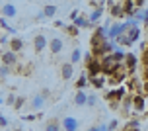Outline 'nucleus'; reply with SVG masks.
<instances>
[{"mask_svg":"<svg viewBox=\"0 0 148 131\" xmlns=\"http://www.w3.org/2000/svg\"><path fill=\"white\" fill-rule=\"evenodd\" d=\"M107 41H109V39H107V28H105V26H97V28L94 29L92 39H90V45H92L90 53L96 59H101L103 57V47H105Z\"/></svg>","mask_w":148,"mask_h":131,"instance_id":"obj_1","label":"nucleus"},{"mask_svg":"<svg viewBox=\"0 0 148 131\" xmlns=\"http://www.w3.org/2000/svg\"><path fill=\"white\" fill-rule=\"evenodd\" d=\"M84 63H86V74H88V78L101 74V63H99V59H96L92 53H86Z\"/></svg>","mask_w":148,"mask_h":131,"instance_id":"obj_2","label":"nucleus"},{"mask_svg":"<svg viewBox=\"0 0 148 131\" xmlns=\"http://www.w3.org/2000/svg\"><path fill=\"white\" fill-rule=\"evenodd\" d=\"M99 63H101V74H107V76H111V74L115 73V69H117L121 63H117L115 61V57L113 55H103V57L99 59Z\"/></svg>","mask_w":148,"mask_h":131,"instance_id":"obj_3","label":"nucleus"},{"mask_svg":"<svg viewBox=\"0 0 148 131\" xmlns=\"http://www.w3.org/2000/svg\"><path fill=\"white\" fill-rule=\"evenodd\" d=\"M127 94H129L127 86H117V88H111L109 92H105L103 96H105V100H107V102H117L119 104Z\"/></svg>","mask_w":148,"mask_h":131,"instance_id":"obj_4","label":"nucleus"},{"mask_svg":"<svg viewBox=\"0 0 148 131\" xmlns=\"http://www.w3.org/2000/svg\"><path fill=\"white\" fill-rule=\"evenodd\" d=\"M27 104H29L31 112H41V110L45 108V104H47V98H45L41 92H37V94H33L29 100H27Z\"/></svg>","mask_w":148,"mask_h":131,"instance_id":"obj_5","label":"nucleus"},{"mask_svg":"<svg viewBox=\"0 0 148 131\" xmlns=\"http://www.w3.org/2000/svg\"><path fill=\"white\" fill-rule=\"evenodd\" d=\"M0 14H2L4 20H14L18 16V6L12 4V2H2L0 4Z\"/></svg>","mask_w":148,"mask_h":131,"instance_id":"obj_6","label":"nucleus"},{"mask_svg":"<svg viewBox=\"0 0 148 131\" xmlns=\"http://www.w3.org/2000/svg\"><path fill=\"white\" fill-rule=\"evenodd\" d=\"M0 65L8 67V69H14V67L18 65V55H16V53H12L10 49L2 51V53H0Z\"/></svg>","mask_w":148,"mask_h":131,"instance_id":"obj_7","label":"nucleus"},{"mask_svg":"<svg viewBox=\"0 0 148 131\" xmlns=\"http://www.w3.org/2000/svg\"><path fill=\"white\" fill-rule=\"evenodd\" d=\"M123 33H125V24L123 22H115L107 28V39H109V41H115V39H117L119 35H123Z\"/></svg>","mask_w":148,"mask_h":131,"instance_id":"obj_8","label":"nucleus"},{"mask_svg":"<svg viewBox=\"0 0 148 131\" xmlns=\"http://www.w3.org/2000/svg\"><path fill=\"white\" fill-rule=\"evenodd\" d=\"M60 127H62V131H78L80 129V121L72 116H66V117H62Z\"/></svg>","mask_w":148,"mask_h":131,"instance_id":"obj_9","label":"nucleus"},{"mask_svg":"<svg viewBox=\"0 0 148 131\" xmlns=\"http://www.w3.org/2000/svg\"><path fill=\"white\" fill-rule=\"evenodd\" d=\"M123 65H125L127 73L129 74H134V71H136V65H138V57L134 55V53H127L125 55V61H123Z\"/></svg>","mask_w":148,"mask_h":131,"instance_id":"obj_10","label":"nucleus"},{"mask_svg":"<svg viewBox=\"0 0 148 131\" xmlns=\"http://www.w3.org/2000/svg\"><path fill=\"white\" fill-rule=\"evenodd\" d=\"M105 8L109 10L111 18H125V14H123V2H105Z\"/></svg>","mask_w":148,"mask_h":131,"instance_id":"obj_11","label":"nucleus"},{"mask_svg":"<svg viewBox=\"0 0 148 131\" xmlns=\"http://www.w3.org/2000/svg\"><path fill=\"white\" fill-rule=\"evenodd\" d=\"M47 47H49L47 35H45V33H37V35L33 37V49H35V53H41V51H45Z\"/></svg>","mask_w":148,"mask_h":131,"instance_id":"obj_12","label":"nucleus"},{"mask_svg":"<svg viewBox=\"0 0 148 131\" xmlns=\"http://www.w3.org/2000/svg\"><path fill=\"white\" fill-rule=\"evenodd\" d=\"M59 74L62 80H70L74 76V65H70V63H60L59 65Z\"/></svg>","mask_w":148,"mask_h":131,"instance_id":"obj_13","label":"nucleus"},{"mask_svg":"<svg viewBox=\"0 0 148 131\" xmlns=\"http://www.w3.org/2000/svg\"><path fill=\"white\" fill-rule=\"evenodd\" d=\"M133 110L136 114H144L146 112V100L142 94H133Z\"/></svg>","mask_w":148,"mask_h":131,"instance_id":"obj_14","label":"nucleus"},{"mask_svg":"<svg viewBox=\"0 0 148 131\" xmlns=\"http://www.w3.org/2000/svg\"><path fill=\"white\" fill-rule=\"evenodd\" d=\"M62 49H64V41L60 37H53L51 41H49V51H51V55H60Z\"/></svg>","mask_w":148,"mask_h":131,"instance_id":"obj_15","label":"nucleus"},{"mask_svg":"<svg viewBox=\"0 0 148 131\" xmlns=\"http://www.w3.org/2000/svg\"><path fill=\"white\" fill-rule=\"evenodd\" d=\"M134 12H136L134 0H125V2H123V14H125V18H127V20H133Z\"/></svg>","mask_w":148,"mask_h":131,"instance_id":"obj_16","label":"nucleus"},{"mask_svg":"<svg viewBox=\"0 0 148 131\" xmlns=\"http://www.w3.org/2000/svg\"><path fill=\"white\" fill-rule=\"evenodd\" d=\"M23 45H25V43H23V39H20V37H12V39H10V43H8V49L18 55V53L23 49Z\"/></svg>","mask_w":148,"mask_h":131,"instance_id":"obj_17","label":"nucleus"},{"mask_svg":"<svg viewBox=\"0 0 148 131\" xmlns=\"http://www.w3.org/2000/svg\"><path fill=\"white\" fill-rule=\"evenodd\" d=\"M105 12H103V8H94L92 12L88 14V22H90V26H94V24H97L99 20H101V16H103Z\"/></svg>","mask_w":148,"mask_h":131,"instance_id":"obj_18","label":"nucleus"},{"mask_svg":"<svg viewBox=\"0 0 148 131\" xmlns=\"http://www.w3.org/2000/svg\"><path fill=\"white\" fill-rule=\"evenodd\" d=\"M121 110H123V114L129 116L131 114V110H133V94H127L123 100H121Z\"/></svg>","mask_w":148,"mask_h":131,"instance_id":"obj_19","label":"nucleus"},{"mask_svg":"<svg viewBox=\"0 0 148 131\" xmlns=\"http://www.w3.org/2000/svg\"><path fill=\"white\" fill-rule=\"evenodd\" d=\"M57 12H59V6H57V4H45V6H43V12H41V16H39V18H53Z\"/></svg>","mask_w":148,"mask_h":131,"instance_id":"obj_20","label":"nucleus"},{"mask_svg":"<svg viewBox=\"0 0 148 131\" xmlns=\"http://www.w3.org/2000/svg\"><path fill=\"white\" fill-rule=\"evenodd\" d=\"M105 76L103 74H99V76H92V78H88V84H92V86L96 88V90H101V88L105 86Z\"/></svg>","mask_w":148,"mask_h":131,"instance_id":"obj_21","label":"nucleus"},{"mask_svg":"<svg viewBox=\"0 0 148 131\" xmlns=\"http://www.w3.org/2000/svg\"><path fill=\"white\" fill-rule=\"evenodd\" d=\"M72 26H76L78 29H88V28H92V26H90V22H88V18H86L84 14L78 16V18L72 22Z\"/></svg>","mask_w":148,"mask_h":131,"instance_id":"obj_22","label":"nucleus"},{"mask_svg":"<svg viewBox=\"0 0 148 131\" xmlns=\"http://www.w3.org/2000/svg\"><path fill=\"white\" fill-rule=\"evenodd\" d=\"M86 100H88V92L76 90V94H74V104H76V106H86Z\"/></svg>","mask_w":148,"mask_h":131,"instance_id":"obj_23","label":"nucleus"},{"mask_svg":"<svg viewBox=\"0 0 148 131\" xmlns=\"http://www.w3.org/2000/svg\"><path fill=\"white\" fill-rule=\"evenodd\" d=\"M45 131H62L60 121L59 119H49V121L45 123Z\"/></svg>","mask_w":148,"mask_h":131,"instance_id":"obj_24","label":"nucleus"},{"mask_svg":"<svg viewBox=\"0 0 148 131\" xmlns=\"http://www.w3.org/2000/svg\"><path fill=\"white\" fill-rule=\"evenodd\" d=\"M82 61V51H80V47H74L72 53H70V65H76V63H80Z\"/></svg>","mask_w":148,"mask_h":131,"instance_id":"obj_25","label":"nucleus"},{"mask_svg":"<svg viewBox=\"0 0 148 131\" xmlns=\"http://www.w3.org/2000/svg\"><path fill=\"white\" fill-rule=\"evenodd\" d=\"M88 86V74L84 73L78 76V80H76V90H84V88Z\"/></svg>","mask_w":148,"mask_h":131,"instance_id":"obj_26","label":"nucleus"},{"mask_svg":"<svg viewBox=\"0 0 148 131\" xmlns=\"http://www.w3.org/2000/svg\"><path fill=\"white\" fill-rule=\"evenodd\" d=\"M115 43H117V47H119V45H121V47H131V45H133L131 41H129V39H127L125 33H123V35H119L117 39H115Z\"/></svg>","mask_w":148,"mask_h":131,"instance_id":"obj_27","label":"nucleus"},{"mask_svg":"<svg viewBox=\"0 0 148 131\" xmlns=\"http://www.w3.org/2000/svg\"><path fill=\"white\" fill-rule=\"evenodd\" d=\"M123 131H138V121H136V119L129 121V123L125 125V129H123Z\"/></svg>","mask_w":148,"mask_h":131,"instance_id":"obj_28","label":"nucleus"},{"mask_svg":"<svg viewBox=\"0 0 148 131\" xmlns=\"http://www.w3.org/2000/svg\"><path fill=\"white\" fill-rule=\"evenodd\" d=\"M96 104H97V96H96V94H88V100H86V106H88V108H94Z\"/></svg>","mask_w":148,"mask_h":131,"instance_id":"obj_29","label":"nucleus"},{"mask_svg":"<svg viewBox=\"0 0 148 131\" xmlns=\"http://www.w3.org/2000/svg\"><path fill=\"white\" fill-rule=\"evenodd\" d=\"M64 29H66V33H68V35H72V37H76V35H78V31H80V29L76 28V26H66Z\"/></svg>","mask_w":148,"mask_h":131,"instance_id":"obj_30","label":"nucleus"},{"mask_svg":"<svg viewBox=\"0 0 148 131\" xmlns=\"http://www.w3.org/2000/svg\"><path fill=\"white\" fill-rule=\"evenodd\" d=\"M23 104H25V98H23V96H18V98H16V102H14V108L16 110H22Z\"/></svg>","mask_w":148,"mask_h":131,"instance_id":"obj_31","label":"nucleus"},{"mask_svg":"<svg viewBox=\"0 0 148 131\" xmlns=\"http://www.w3.org/2000/svg\"><path fill=\"white\" fill-rule=\"evenodd\" d=\"M10 71H12V69H8V67L0 65V78H6L8 74H10Z\"/></svg>","mask_w":148,"mask_h":131,"instance_id":"obj_32","label":"nucleus"},{"mask_svg":"<svg viewBox=\"0 0 148 131\" xmlns=\"http://www.w3.org/2000/svg\"><path fill=\"white\" fill-rule=\"evenodd\" d=\"M117 127H119V121H117V119H111L109 123H107V131H115Z\"/></svg>","mask_w":148,"mask_h":131,"instance_id":"obj_33","label":"nucleus"},{"mask_svg":"<svg viewBox=\"0 0 148 131\" xmlns=\"http://www.w3.org/2000/svg\"><path fill=\"white\" fill-rule=\"evenodd\" d=\"M142 65H144V69H146L148 67V45H146V49H144V53H142Z\"/></svg>","mask_w":148,"mask_h":131,"instance_id":"obj_34","label":"nucleus"},{"mask_svg":"<svg viewBox=\"0 0 148 131\" xmlns=\"http://www.w3.org/2000/svg\"><path fill=\"white\" fill-rule=\"evenodd\" d=\"M140 92H142V96H144V98L148 96V82H146V80L142 82V90H140Z\"/></svg>","mask_w":148,"mask_h":131,"instance_id":"obj_35","label":"nucleus"},{"mask_svg":"<svg viewBox=\"0 0 148 131\" xmlns=\"http://www.w3.org/2000/svg\"><path fill=\"white\" fill-rule=\"evenodd\" d=\"M16 98H18V96H16V94H10V96H8V98H6V102L10 104V106H14V102H16Z\"/></svg>","mask_w":148,"mask_h":131,"instance_id":"obj_36","label":"nucleus"},{"mask_svg":"<svg viewBox=\"0 0 148 131\" xmlns=\"http://www.w3.org/2000/svg\"><path fill=\"white\" fill-rule=\"evenodd\" d=\"M142 24H148V8L142 10Z\"/></svg>","mask_w":148,"mask_h":131,"instance_id":"obj_37","label":"nucleus"},{"mask_svg":"<svg viewBox=\"0 0 148 131\" xmlns=\"http://www.w3.org/2000/svg\"><path fill=\"white\" fill-rule=\"evenodd\" d=\"M35 114H27V116H23V121H33V119H35Z\"/></svg>","mask_w":148,"mask_h":131,"instance_id":"obj_38","label":"nucleus"},{"mask_svg":"<svg viewBox=\"0 0 148 131\" xmlns=\"http://www.w3.org/2000/svg\"><path fill=\"white\" fill-rule=\"evenodd\" d=\"M0 127H8V119L4 116H0Z\"/></svg>","mask_w":148,"mask_h":131,"instance_id":"obj_39","label":"nucleus"},{"mask_svg":"<svg viewBox=\"0 0 148 131\" xmlns=\"http://www.w3.org/2000/svg\"><path fill=\"white\" fill-rule=\"evenodd\" d=\"M0 43L8 45V43H10V37H8V35H0Z\"/></svg>","mask_w":148,"mask_h":131,"instance_id":"obj_40","label":"nucleus"},{"mask_svg":"<svg viewBox=\"0 0 148 131\" xmlns=\"http://www.w3.org/2000/svg\"><path fill=\"white\" fill-rule=\"evenodd\" d=\"M78 16H80V12H78V10H72V12H70V20H76V18H78Z\"/></svg>","mask_w":148,"mask_h":131,"instance_id":"obj_41","label":"nucleus"},{"mask_svg":"<svg viewBox=\"0 0 148 131\" xmlns=\"http://www.w3.org/2000/svg\"><path fill=\"white\" fill-rule=\"evenodd\" d=\"M142 76H144V80H146V82H148V67H146V69H144V73H142Z\"/></svg>","mask_w":148,"mask_h":131,"instance_id":"obj_42","label":"nucleus"},{"mask_svg":"<svg viewBox=\"0 0 148 131\" xmlns=\"http://www.w3.org/2000/svg\"><path fill=\"white\" fill-rule=\"evenodd\" d=\"M97 127H99V131H107V125H105V123H101V125H97Z\"/></svg>","mask_w":148,"mask_h":131,"instance_id":"obj_43","label":"nucleus"},{"mask_svg":"<svg viewBox=\"0 0 148 131\" xmlns=\"http://www.w3.org/2000/svg\"><path fill=\"white\" fill-rule=\"evenodd\" d=\"M88 131H99V127L97 125H92V127H88Z\"/></svg>","mask_w":148,"mask_h":131,"instance_id":"obj_44","label":"nucleus"},{"mask_svg":"<svg viewBox=\"0 0 148 131\" xmlns=\"http://www.w3.org/2000/svg\"><path fill=\"white\" fill-rule=\"evenodd\" d=\"M144 116H146V117H148V110H146V112H144Z\"/></svg>","mask_w":148,"mask_h":131,"instance_id":"obj_45","label":"nucleus"},{"mask_svg":"<svg viewBox=\"0 0 148 131\" xmlns=\"http://www.w3.org/2000/svg\"><path fill=\"white\" fill-rule=\"evenodd\" d=\"M2 102H4V100H2V96H0V104H2Z\"/></svg>","mask_w":148,"mask_h":131,"instance_id":"obj_46","label":"nucleus"},{"mask_svg":"<svg viewBox=\"0 0 148 131\" xmlns=\"http://www.w3.org/2000/svg\"><path fill=\"white\" fill-rule=\"evenodd\" d=\"M16 131H20V129H16Z\"/></svg>","mask_w":148,"mask_h":131,"instance_id":"obj_47","label":"nucleus"},{"mask_svg":"<svg viewBox=\"0 0 148 131\" xmlns=\"http://www.w3.org/2000/svg\"><path fill=\"white\" fill-rule=\"evenodd\" d=\"M0 29H2V28H0Z\"/></svg>","mask_w":148,"mask_h":131,"instance_id":"obj_48","label":"nucleus"}]
</instances>
